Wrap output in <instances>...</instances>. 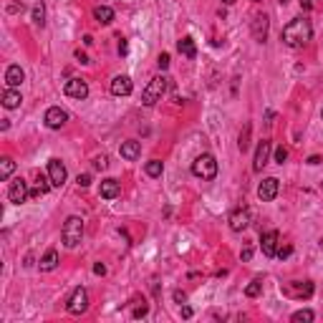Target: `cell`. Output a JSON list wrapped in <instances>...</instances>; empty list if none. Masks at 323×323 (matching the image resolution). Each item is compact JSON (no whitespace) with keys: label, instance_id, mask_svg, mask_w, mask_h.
Masks as SVG:
<instances>
[{"label":"cell","instance_id":"obj_1","mask_svg":"<svg viewBox=\"0 0 323 323\" xmlns=\"http://www.w3.org/2000/svg\"><path fill=\"white\" fill-rule=\"evenodd\" d=\"M311 35H313V28H311V21H306V18H295V21H291V23L283 28V33H280L283 43L291 46V48L306 46V43L311 41Z\"/></svg>","mask_w":323,"mask_h":323},{"label":"cell","instance_id":"obj_2","mask_svg":"<svg viewBox=\"0 0 323 323\" xmlns=\"http://www.w3.org/2000/svg\"><path fill=\"white\" fill-rule=\"evenodd\" d=\"M61 237H63V245L66 248H76L84 237V220L71 215L66 222H63V230H61Z\"/></svg>","mask_w":323,"mask_h":323},{"label":"cell","instance_id":"obj_3","mask_svg":"<svg viewBox=\"0 0 323 323\" xmlns=\"http://www.w3.org/2000/svg\"><path fill=\"white\" fill-rule=\"evenodd\" d=\"M167 81H169L167 76H154L147 84V88L142 91V104L144 106H154L157 101H162V96L167 91Z\"/></svg>","mask_w":323,"mask_h":323},{"label":"cell","instance_id":"obj_4","mask_svg":"<svg viewBox=\"0 0 323 323\" xmlns=\"http://www.w3.org/2000/svg\"><path fill=\"white\" fill-rule=\"evenodd\" d=\"M192 175L200 179H215L217 177V159L212 154H200L192 162Z\"/></svg>","mask_w":323,"mask_h":323},{"label":"cell","instance_id":"obj_5","mask_svg":"<svg viewBox=\"0 0 323 323\" xmlns=\"http://www.w3.org/2000/svg\"><path fill=\"white\" fill-rule=\"evenodd\" d=\"M88 308V293L86 288H76L71 298H68V303H66V311L71 313V316H81L84 311Z\"/></svg>","mask_w":323,"mask_h":323},{"label":"cell","instance_id":"obj_6","mask_svg":"<svg viewBox=\"0 0 323 323\" xmlns=\"http://www.w3.org/2000/svg\"><path fill=\"white\" fill-rule=\"evenodd\" d=\"M28 197H30L28 182H23L21 177H18V179H13V182H10V187H8V200H10L13 205H23Z\"/></svg>","mask_w":323,"mask_h":323},{"label":"cell","instance_id":"obj_7","mask_svg":"<svg viewBox=\"0 0 323 323\" xmlns=\"http://www.w3.org/2000/svg\"><path fill=\"white\" fill-rule=\"evenodd\" d=\"M278 179L275 177H268V179H263L260 184H258V197L263 200V202H273L275 197H278Z\"/></svg>","mask_w":323,"mask_h":323},{"label":"cell","instance_id":"obj_8","mask_svg":"<svg viewBox=\"0 0 323 323\" xmlns=\"http://www.w3.org/2000/svg\"><path fill=\"white\" fill-rule=\"evenodd\" d=\"M270 151H273V142H270V139H263V142L258 144L255 159H253V169H255V172H263V167L268 164V159H270Z\"/></svg>","mask_w":323,"mask_h":323},{"label":"cell","instance_id":"obj_9","mask_svg":"<svg viewBox=\"0 0 323 323\" xmlns=\"http://www.w3.org/2000/svg\"><path fill=\"white\" fill-rule=\"evenodd\" d=\"M66 177H68L66 164H63L61 159H51V162H48V179H51V184H53V187H61V184L66 182Z\"/></svg>","mask_w":323,"mask_h":323},{"label":"cell","instance_id":"obj_10","mask_svg":"<svg viewBox=\"0 0 323 323\" xmlns=\"http://www.w3.org/2000/svg\"><path fill=\"white\" fill-rule=\"evenodd\" d=\"M268 26H270V21H268L265 13H258V15L253 18L250 28H253V38H255L258 43H265V38H268Z\"/></svg>","mask_w":323,"mask_h":323},{"label":"cell","instance_id":"obj_11","mask_svg":"<svg viewBox=\"0 0 323 323\" xmlns=\"http://www.w3.org/2000/svg\"><path fill=\"white\" fill-rule=\"evenodd\" d=\"M43 121H46L48 129H61V126L68 121V114H66L61 106H51V109L46 111V119H43Z\"/></svg>","mask_w":323,"mask_h":323},{"label":"cell","instance_id":"obj_12","mask_svg":"<svg viewBox=\"0 0 323 323\" xmlns=\"http://www.w3.org/2000/svg\"><path fill=\"white\" fill-rule=\"evenodd\" d=\"M66 96H71V99H86L88 96V86L84 79H71V81H66Z\"/></svg>","mask_w":323,"mask_h":323},{"label":"cell","instance_id":"obj_13","mask_svg":"<svg viewBox=\"0 0 323 323\" xmlns=\"http://www.w3.org/2000/svg\"><path fill=\"white\" fill-rule=\"evenodd\" d=\"M260 248H263V253L268 258H275V255H278V233H275V230L263 233V237H260Z\"/></svg>","mask_w":323,"mask_h":323},{"label":"cell","instance_id":"obj_14","mask_svg":"<svg viewBox=\"0 0 323 323\" xmlns=\"http://www.w3.org/2000/svg\"><path fill=\"white\" fill-rule=\"evenodd\" d=\"M248 225H250V212H248V210H235V212L230 215V230L242 233Z\"/></svg>","mask_w":323,"mask_h":323},{"label":"cell","instance_id":"obj_15","mask_svg":"<svg viewBox=\"0 0 323 323\" xmlns=\"http://www.w3.org/2000/svg\"><path fill=\"white\" fill-rule=\"evenodd\" d=\"M131 88H134V84H131L129 76H117V79L111 81V93H114V96H129Z\"/></svg>","mask_w":323,"mask_h":323},{"label":"cell","instance_id":"obj_16","mask_svg":"<svg viewBox=\"0 0 323 323\" xmlns=\"http://www.w3.org/2000/svg\"><path fill=\"white\" fill-rule=\"evenodd\" d=\"M99 195H101L104 200H117L119 195H121V187H119L117 179H104V182H101Z\"/></svg>","mask_w":323,"mask_h":323},{"label":"cell","instance_id":"obj_17","mask_svg":"<svg viewBox=\"0 0 323 323\" xmlns=\"http://www.w3.org/2000/svg\"><path fill=\"white\" fill-rule=\"evenodd\" d=\"M23 79H26V73H23L21 66H8V71H5V84H8V88L21 86Z\"/></svg>","mask_w":323,"mask_h":323},{"label":"cell","instance_id":"obj_18","mask_svg":"<svg viewBox=\"0 0 323 323\" xmlns=\"http://www.w3.org/2000/svg\"><path fill=\"white\" fill-rule=\"evenodd\" d=\"M177 51H179L184 59H195V56H197V46H195V41H192L189 35H184V38L177 43Z\"/></svg>","mask_w":323,"mask_h":323},{"label":"cell","instance_id":"obj_19","mask_svg":"<svg viewBox=\"0 0 323 323\" xmlns=\"http://www.w3.org/2000/svg\"><path fill=\"white\" fill-rule=\"evenodd\" d=\"M119 154H121L124 159H137V157L142 154V144L134 142V139H131V142H124L121 149H119Z\"/></svg>","mask_w":323,"mask_h":323},{"label":"cell","instance_id":"obj_20","mask_svg":"<svg viewBox=\"0 0 323 323\" xmlns=\"http://www.w3.org/2000/svg\"><path fill=\"white\" fill-rule=\"evenodd\" d=\"M56 265H59V253L51 248L43 258H41V263H38V268L43 270V273H51V270H56Z\"/></svg>","mask_w":323,"mask_h":323},{"label":"cell","instance_id":"obj_21","mask_svg":"<svg viewBox=\"0 0 323 323\" xmlns=\"http://www.w3.org/2000/svg\"><path fill=\"white\" fill-rule=\"evenodd\" d=\"M93 18H96L101 26H109V23L114 21V10H111L109 5H96V8H93Z\"/></svg>","mask_w":323,"mask_h":323},{"label":"cell","instance_id":"obj_22","mask_svg":"<svg viewBox=\"0 0 323 323\" xmlns=\"http://www.w3.org/2000/svg\"><path fill=\"white\" fill-rule=\"evenodd\" d=\"M21 101L23 99H21V93L15 88H5L3 91V106L5 109H15V106H21Z\"/></svg>","mask_w":323,"mask_h":323},{"label":"cell","instance_id":"obj_23","mask_svg":"<svg viewBox=\"0 0 323 323\" xmlns=\"http://www.w3.org/2000/svg\"><path fill=\"white\" fill-rule=\"evenodd\" d=\"M51 179H46V177H38V184L30 189V197H43V195H48V189H51V184H48Z\"/></svg>","mask_w":323,"mask_h":323},{"label":"cell","instance_id":"obj_24","mask_svg":"<svg viewBox=\"0 0 323 323\" xmlns=\"http://www.w3.org/2000/svg\"><path fill=\"white\" fill-rule=\"evenodd\" d=\"M13 169H15V162H13L10 157H3V162H0V179H3V182L10 179Z\"/></svg>","mask_w":323,"mask_h":323},{"label":"cell","instance_id":"obj_25","mask_svg":"<svg viewBox=\"0 0 323 323\" xmlns=\"http://www.w3.org/2000/svg\"><path fill=\"white\" fill-rule=\"evenodd\" d=\"M33 23H35V26H43V23H46V5H43L41 0L33 5Z\"/></svg>","mask_w":323,"mask_h":323},{"label":"cell","instance_id":"obj_26","mask_svg":"<svg viewBox=\"0 0 323 323\" xmlns=\"http://www.w3.org/2000/svg\"><path fill=\"white\" fill-rule=\"evenodd\" d=\"M313 318H316V316H313V311L303 308V311H295V313H293V318H291V321H293V323H311Z\"/></svg>","mask_w":323,"mask_h":323},{"label":"cell","instance_id":"obj_27","mask_svg":"<svg viewBox=\"0 0 323 323\" xmlns=\"http://www.w3.org/2000/svg\"><path fill=\"white\" fill-rule=\"evenodd\" d=\"M260 291H263V280H260V278H255V280L245 288V295H248V298H258Z\"/></svg>","mask_w":323,"mask_h":323},{"label":"cell","instance_id":"obj_28","mask_svg":"<svg viewBox=\"0 0 323 323\" xmlns=\"http://www.w3.org/2000/svg\"><path fill=\"white\" fill-rule=\"evenodd\" d=\"M237 147H240V151H248V149H250V124H245V129H242V134H240Z\"/></svg>","mask_w":323,"mask_h":323},{"label":"cell","instance_id":"obj_29","mask_svg":"<svg viewBox=\"0 0 323 323\" xmlns=\"http://www.w3.org/2000/svg\"><path fill=\"white\" fill-rule=\"evenodd\" d=\"M162 162L159 159H151V162H147V175L149 177H162Z\"/></svg>","mask_w":323,"mask_h":323},{"label":"cell","instance_id":"obj_30","mask_svg":"<svg viewBox=\"0 0 323 323\" xmlns=\"http://www.w3.org/2000/svg\"><path fill=\"white\" fill-rule=\"evenodd\" d=\"M286 159H288V149H286V147H278V149H275V162H278V164H283Z\"/></svg>","mask_w":323,"mask_h":323},{"label":"cell","instance_id":"obj_31","mask_svg":"<svg viewBox=\"0 0 323 323\" xmlns=\"http://www.w3.org/2000/svg\"><path fill=\"white\" fill-rule=\"evenodd\" d=\"M147 313H149V306L142 300V306H137V308H134V318H144Z\"/></svg>","mask_w":323,"mask_h":323},{"label":"cell","instance_id":"obj_32","mask_svg":"<svg viewBox=\"0 0 323 323\" xmlns=\"http://www.w3.org/2000/svg\"><path fill=\"white\" fill-rule=\"evenodd\" d=\"M93 167H96V169H106V167H109V159L101 154V157H96V159H93Z\"/></svg>","mask_w":323,"mask_h":323},{"label":"cell","instance_id":"obj_33","mask_svg":"<svg viewBox=\"0 0 323 323\" xmlns=\"http://www.w3.org/2000/svg\"><path fill=\"white\" fill-rule=\"evenodd\" d=\"M291 253H293V248H291V245H286V248H280V250H278V258L283 260V258H288Z\"/></svg>","mask_w":323,"mask_h":323},{"label":"cell","instance_id":"obj_34","mask_svg":"<svg viewBox=\"0 0 323 323\" xmlns=\"http://www.w3.org/2000/svg\"><path fill=\"white\" fill-rule=\"evenodd\" d=\"M157 63H159V68H167V66H169V53H162V56L157 59Z\"/></svg>","mask_w":323,"mask_h":323},{"label":"cell","instance_id":"obj_35","mask_svg":"<svg viewBox=\"0 0 323 323\" xmlns=\"http://www.w3.org/2000/svg\"><path fill=\"white\" fill-rule=\"evenodd\" d=\"M76 182H79V187H88V184H91V177H88V175H79Z\"/></svg>","mask_w":323,"mask_h":323},{"label":"cell","instance_id":"obj_36","mask_svg":"<svg viewBox=\"0 0 323 323\" xmlns=\"http://www.w3.org/2000/svg\"><path fill=\"white\" fill-rule=\"evenodd\" d=\"M240 258H242V260H250V258H253V248H245V250L240 253Z\"/></svg>","mask_w":323,"mask_h":323},{"label":"cell","instance_id":"obj_37","mask_svg":"<svg viewBox=\"0 0 323 323\" xmlns=\"http://www.w3.org/2000/svg\"><path fill=\"white\" fill-rule=\"evenodd\" d=\"M93 273H96V275H104V273H106V268H104L101 263H96V265H93Z\"/></svg>","mask_w":323,"mask_h":323},{"label":"cell","instance_id":"obj_38","mask_svg":"<svg viewBox=\"0 0 323 323\" xmlns=\"http://www.w3.org/2000/svg\"><path fill=\"white\" fill-rule=\"evenodd\" d=\"M175 300H177V303H184V300H187V295L182 293V291H175Z\"/></svg>","mask_w":323,"mask_h":323},{"label":"cell","instance_id":"obj_39","mask_svg":"<svg viewBox=\"0 0 323 323\" xmlns=\"http://www.w3.org/2000/svg\"><path fill=\"white\" fill-rule=\"evenodd\" d=\"M76 59L81 61V63H88V56L84 53V51H76Z\"/></svg>","mask_w":323,"mask_h":323},{"label":"cell","instance_id":"obj_40","mask_svg":"<svg viewBox=\"0 0 323 323\" xmlns=\"http://www.w3.org/2000/svg\"><path fill=\"white\" fill-rule=\"evenodd\" d=\"M182 316L189 318V316H192V308H189V306H182Z\"/></svg>","mask_w":323,"mask_h":323},{"label":"cell","instance_id":"obj_41","mask_svg":"<svg viewBox=\"0 0 323 323\" xmlns=\"http://www.w3.org/2000/svg\"><path fill=\"white\" fill-rule=\"evenodd\" d=\"M321 162V157L318 154H313V157H308V164H318Z\"/></svg>","mask_w":323,"mask_h":323},{"label":"cell","instance_id":"obj_42","mask_svg":"<svg viewBox=\"0 0 323 323\" xmlns=\"http://www.w3.org/2000/svg\"><path fill=\"white\" fill-rule=\"evenodd\" d=\"M300 5H303L306 10H308V8H313V3H311V0H300Z\"/></svg>","mask_w":323,"mask_h":323},{"label":"cell","instance_id":"obj_43","mask_svg":"<svg viewBox=\"0 0 323 323\" xmlns=\"http://www.w3.org/2000/svg\"><path fill=\"white\" fill-rule=\"evenodd\" d=\"M222 3H225V5H233V3H235V0H222Z\"/></svg>","mask_w":323,"mask_h":323},{"label":"cell","instance_id":"obj_44","mask_svg":"<svg viewBox=\"0 0 323 323\" xmlns=\"http://www.w3.org/2000/svg\"><path fill=\"white\" fill-rule=\"evenodd\" d=\"M321 248H323V240H321Z\"/></svg>","mask_w":323,"mask_h":323}]
</instances>
